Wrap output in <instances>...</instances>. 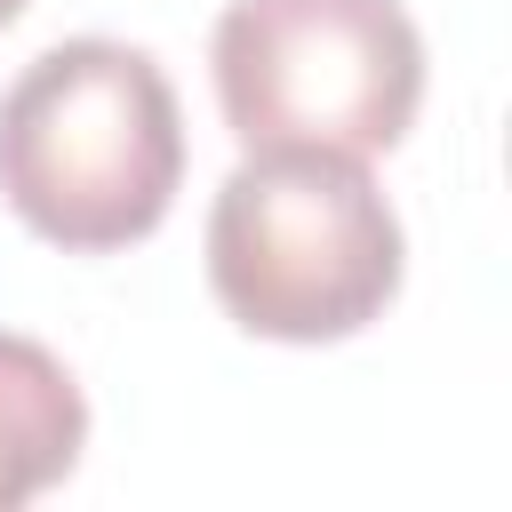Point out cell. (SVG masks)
Returning <instances> with one entry per match:
<instances>
[{"mask_svg":"<svg viewBox=\"0 0 512 512\" xmlns=\"http://www.w3.org/2000/svg\"><path fill=\"white\" fill-rule=\"evenodd\" d=\"M88 448V400L72 384V368L0 328V512L48 496Z\"/></svg>","mask_w":512,"mask_h":512,"instance_id":"cell-4","label":"cell"},{"mask_svg":"<svg viewBox=\"0 0 512 512\" xmlns=\"http://www.w3.org/2000/svg\"><path fill=\"white\" fill-rule=\"evenodd\" d=\"M240 152H392L424 96V40L400 0H232L208 40Z\"/></svg>","mask_w":512,"mask_h":512,"instance_id":"cell-3","label":"cell"},{"mask_svg":"<svg viewBox=\"0 0 512 512\" xmlns=\"http://www.w3.org/2000/svg\"><path fill=\"white\" fill-rule=\"evenodd\" d=\"M400 216L368 160L248 152L208 200V288L272 344H336L400 296Z\"/></svg>","mask_w":512,"mask_h":512,"instance_id":"cell-2","label":"cell"},{"mask_svg":"<svg viewBox=\"0 0 512 512\" xmlns=\"http://www.w3.org/2000/svg\"><path fill=\"white\" fill-rule=\"evenodd\" d=\"M16 8H24V0H0V32H8V24H16Z\"/></svg>","mask_w":512,"mask_h":512,"instance_id":"cell-5","label":"cell"},{"mask_svg":"<svg viewBox=\"0 0 512 512\" xmlns=\"http://www.w3.org/2000/svg\"><path fill=\"white\" fill-rule=\"evenodd\" d=\"M184 184V112L128 40H56L0 96V200L64 256L160 232Z\"/></svg>","mask_w":512,"mask_h":512,"instance_id":"cell-1","label":"cell"}]
</instances>
